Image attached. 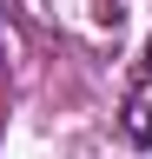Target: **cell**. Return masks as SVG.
<instances>
[{"label": "cell", "mask_w": 152, "mask_h": 159, "mask_svg": "<svg viewBox=\"0 0 152 159\" xmlns=\"http://www.w3.org/2000/svg\"><path fill=\"white\" fill-rule=\"evenodd\" d=\"M119 133H126L139 152H152V47L139 53V73L126 80V99H119Z\"/></svg>", "instance_id": "cell-1"}]
</instances>
